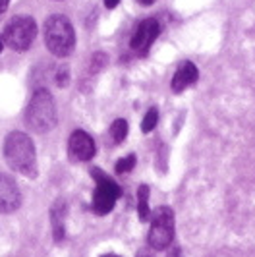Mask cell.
Instances as JSON below:
<instances>
[{
  "mask_svg": "<svg viewBox=\"0 0 255 257\" xmlns=\"http://www.w3.org/2000/svg\"><path fill=\"white\" fill-rule=\"evenodd\" d=\"M159 33H161L159 22L153 20V18H147V20H143L140 26H138L134 37L130 41V47L136 52H140V54H145V52L151 49L155 39L159 37Z\"/></svg>",
  "mask_w": 255,
  "mask_h": 257,
  "instance_id": "8",
  "label": "cell"
},
{
  "mask_svg": "<svg viewBox=\"0 0 255 257\" xmlns=\"http://www.w3.org/2000/svg\"><path fill=\"white\" fill-rule=\"evenodd\" d=\"M102 257H120V255H114V253H108V255H102Z\"/></svg>",
  "mask_w": 255,
  "mask_h": 257,
  "instance_id": "22",
  "label": "cell"
},
{
  "mask_svg": "<svg viewBox=\"0 0 255 257\" xmlns=\"http://www.w3.org/2000/svg\"><path fill=\"white\" fill-rule=\"evenodd\" d=\"M68 79H70V72H68V68H60L58 70V77H56V83L64 87V85H68Z\"/></svg>",
  "mask_w": 255,
  "mask_h": 257,
  "instance_id": "16",
  "label": "cell"
},
{
  "mask_svg": "<svg viewBox=\"0 0 255 257\" xmlns=\"http://www.w3.org/2000/svg\"><path fill=\"white\" fill-rule=\"evenodd\" d=\"M6 165L27 178L37 176V155L33 140L24 132H12L4 142Z\"/></svg>",
  "mask_w": 255,
  "mask_h": 257,
  "instance_id": "1",
  "label": "cell"
},
{
  "mask_svg": "<svg viewBox=\"0 0 255 257\" xmlns=\"http://www.w3.org/2000/svg\"><path fill=\"white\" fill-rule=\"evenodd\" d=\"M197 77H199L197 66L193 64V62H190V60L182 62L176 68L174 77H172V89H174V93H182L184 89H188L190 85H193L197 81Z\"/></svg>",
  "mask_w": 255,
  "mask_h": 257,
  "instance_id": "10",
  "label": "cell"
},
{
  "mask_svg": "<svg viewBox=\"0 0 255 257\" xmlns=\"http://www.w3.org/2000/svg\"><path fill=\"white\" fill-rule=\"evenodd\" d=\"M93 176L97 180V188H95V193H93V203L91 205H93V211L97 215H106L116 205L122 190H120V186L114 180H110L106 174H102L99 170H93Z\"/></svg>",
  "mask_w": 255,
  "mask_h": 257,
  "instance_id": "6",
  "label": "cell"
},
{
  "mask_svg": "<svg viewBox=\"0 0 255 257\" xmlns=\"http://www.w3.org/2000/svg\"><path fill=\"white\" fill-rule=\"evenodd\" d=\"M95 142L87 132L83 130H76L72 136H70V142H68V155L72 161L76 163H85L91 161L95 157Z\"/></svg>",
  "mask_w": 255,
  "mask_h": 257,
  "instance_id": "7",
  "label": "cell"
},
{
  "mask_svg": "<svg viewBox=\"0 0 255 257\" xmlns=\"http://www.w3.org/2000/svg\"><path fill=\"white\" fill-rule=\"evenodd\" d=\"M134 167H136V155H128V157L120 159V161L116 163V172H118V174H126V172H130Z\"/></svg>",
  "mask_w": 255,
  "mask_h": 257,
  "instance_id": "15",
  "label": "cell"
},
{
  "mask_svg": "<svg viewBox=\"0 0 255 257\" xmlns=\"http://www.w3.org/2000/svg\"><path fill=\"white\" fill-rule=\"evenodd\" d=\"M118 2H120V0H104V6H106L108 10H112V8L118 6Z\"/></svg>",
  "mask_w": 255,
  "mask_h": 257,
  "instance_id": "17",
  "label": "cell"
},
{
  "mask_svg": "<svg viewBox=\"0 0 255 257\" xmlns=\"http://www.w3.org/2000/svg\"><path fill=\"white\" fill-rule=\"evenodd\" d=\"M64 217H66V213H64V205L62 203H58V205L52 209V230H54V240H62L64 238Z\"/></svg>",
  "mask_w": 255,
  "mask_h": 257,
  "instance_id": "11",
  "label": "cell"
},
{
  "mask_svg": "<svg viewBox=\"0 0 255 257\" xmlns=\"http://www.w3.org/2000/svg\"><path fill=\"white\" fill-rule=\"evenodd\" d=\"M45 45L54 56H60V58H66L74 52L76 31L66 16L54 14L45 22Z\"/></svg>",
  "mask_w": 255,
  "mask_h": 257,
  "instance_id": "2",
  "label": "cell"
},
{
  "mask_svg": "<svg viewBox=\"0 0 255 257\" xmlns=\"http://www.w3.org/2000/svg\"><path fill=\"white\" fill-rule=\"evenodd\" d=\"M141 6H151V4H155L157 0H138Z\"/></svg>",
  "mask_w": 255,
  "mask_h": 257,
  "instance_id": "19",
  "label": "cell"
},
{
  "mask_svg": "<svg viewBox=\"0 0 255 257\" xmlns=\"http://www.w3.org/2000/svg\"><path fill=\"white\" fill-rule=\"evenodd\" d=\"M20 203H22V193L16 182L6 174H0V213H12L20 207Z\"/></svg>",
  "mask_w": 255,
  "mask_h": 257,
  "instance_id": "9",
  "label": "cell"
},
{
  "mask_svg": "<svg viewBox=\"0 0 255 257\" xmlns=\"http://www.w3.org/2000/svg\"><path fill=\"white\" fill-rule=\"evenodd\" d=\"M157 122H159V110H157V108H149L145 118H143V122H141V130H143L145 134H149V132L155 130Z\"/></svg>",
  "mask_w": 255,
  "mask_h": 257,
  "instance_id": "14",
  "label": "cell"
},
{
  "mask_svg": "<svg viewBox=\"0 0 255 257\" xmlns=\"http://www.w3.org/2000/svg\"><path fill=\"white\" fill-rule=\"evenodd\" d=\"M174 240V213L170 207L157 209L151 220V230H149V245L153 249H166Z\"/></svg>",
  "mask_w": 255,
  "mask_h": 257,
  "instance_id": "5",
  "label": "cell"
},
{
  "mask_svg": "<svg viewBox=\"0 0 255 257\" xmlns=\"http://www.w3.org/2000/svg\"><path fill=\"white\" fill-rule=\"evenodd\" d=\"M128 136V122L124 118H116L110 126V138L114 143H122Z\"/></svg>",
  "mask_w": 255,
  "mask_h": 257,
  "instance_id": "13",
  "label": "cell"
},
{
  "mask_svg": "<svg viewBox=\"0 0 255 257\" xmlns=\"http://www.w3.org/2000/svg\"><path fill=\"white\" fill-rule=\"evenodd\" d=\"M138 257H153V253H151V251H147V249H143V251L138 253Z\"/></svg>",
  "mask_w": 255,
  "mask_h": 257,
  "instance_id": "20",
  "label": "cell"
},
{
  "mask_svg": "<svg viewBox=\"0 0 255 257\" xmlns=\"http://www.w3.org/2000/svg\"><path fill=\"white\" fill-rule=\"evenodd\" d=\"M37 35V24L31 16H16L4 29V45L12 51H27Z\"/></svg>",
  "mask_w": 255,
  "mask_h": 257,
  "instance_id": "4",
  "label": "cell"
},
{
  "mask_svg": "<svg viewBox=\"0 0 255 257\" xmlns=\"http://www.w3.org/2000/svg\"><path fill=\"white\" fill-rule=\"evenodd\" d=\"M26 120L27 126L39 134L51 132L56 126V104H54L51 91L41 87L33 93L29 106H27Z\"/></svg>",
  "mask_w": 255,
  "mask_h": 257,
  "instance_id": "3",
  "label": "cell"
},
{
  "mask_svg": "<svg viewBox=\"0 0 255 257\" xmlns=\"http://www.w3.org/2000/svg\"><path fill=\"white\" fill-rule=\"evenodd\" d=\"M2 47H4V39H2V35H0V52H2Z\"/></svg>",
  "mask_w": 255,
  "mask_h": 257,
  "instance_id": "21",
  "label": "cell"
},
{
  "mask_svg": "<svg viewBox=\"0 0 255 257\" xmlns=\"http://www.w3.org/2000/svg\"><path fill=\"white\" fill-rule=\"evenodd\" d=\"M8 4H10V0H0V14L8 8Z\"/></svg>",
  "mask_w": 255,
  "mask_h": 257,
  "instance_id": "18",
  "label": "cell"
},
{
  "mask_svg": "<svg viewBox=\"0 0 255 257\" xmlns=\"http://www.w3.org/2000/svg\"><path fill=\"white\" fill-rule=\"evenodd\" d=\"M138 213H140V220H147L151 217L149 211V188L143 184L138 190Z\"/></svg>",
  "mask_w": 255,
  "mask_h": 257,
  "instance_id": "12",
  "label": "cell"
}]
</instances>
